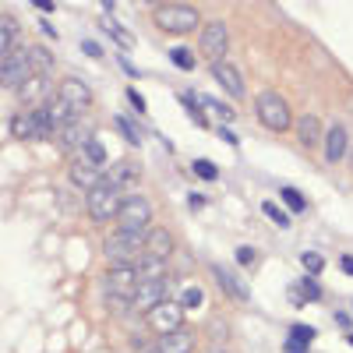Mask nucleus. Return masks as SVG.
Returning <instances> with one entry per match:
<instances>
[{
    "mask_svg": "<svg viewBox=\"0 0 353 353\" xmlns=\"http://www.w3.org/2000/svg\"><path fill=\"white\" fill-rule=\"evenodd\" d=\"M121 198H124V188L103 176V181L85 194V212L92 216V223H113L117 209H121Z\"/></svg>",
    "mask_w": 353,
    "mask_h": 353,
    "instance_id": "obj_1",
    "label": "nucleus"
},
{
    "mask_svg": "<svg viewBox=\"0 0 353 353\" xmlns=\"http://www.w3.org/2000/svg\"><path fill=\"white\" fill-rule=\"evenodd\" d=\"M152 201L145 194H124L121 209H117V230H131V233H149L152 230Z\"/></svg>",
    "mask_w": 353,
    "mask_h": 353,
    "instance_id": "obj_2",
    "label": "nucleus"
},
{
    "mask_svg": "<svg viewBox=\"0 0 353 353\" xmlns=\"http://www.w3.org/2000/svg\"><path fill=\"white\" fill-rule=\"evenodd\" d=\"M254 113H258V121H261L265 128H269V131H276V134H283V131H290V128H293L290 103H286L279 92H272V88L258 92V99H254Z\"/></svg>",
    "mask_w": 353,
    "mask_h": 353,
    "instance_id": "obj_3",
    "label": "nucleus"
},
{
    "mask_svg": "<svg viewBox=\"0 0 353 353\" xmlns=\"http://www.w3.org/2000/svg\"><path fill=\"white\" fill-rule=\"evenodd\" d=\"M152 21H156V28H163V32L188 36V32H194V28L201 25V14L191 4H159L152 11Z\"/></svg>",
    "mask_w": 353,
    "mask_h": 353,
    "instance_id": "obj_4",
    "label": "nucleus"
},
{
    "mask_svg": "<svg viewBox=\"0 0 353 353\" xmlns=\"http://www.w3.org/2000/svg\"><path fill=\"white\" fill-rule=\"evenodd\" d=\"M103 254L110 258V265H134L145 254V233L113 230L106 237V244H103Z\"/></svg>",
    "mask_w": 353,
    "mask_h": 353,
    "instance_id": "obj_5",
    "label": "nucleus"
},
{
    "mask_svg": "<svg viewBox=\"0 0 353 353\" xmlns=\"http://www.w3.org/2000/svg\"><path fill=\"white\" fill-rule=\"evenodd\" d=\"M11 134L21 138V141H53L57 128H53L50 113L43 106V110H21L14 121H11Z\"/></svg>",
    "mask_w": 353,
    "mask_h": 353,
    "instance_id": "obj_6",
    "label": "nucleus"
},
{
    "mask_svg": "<svg viewBox=\"0 0 353 353\" xmlns=\"http://www.w3.org/2000/svg\"><path fill=\"white\" fill-rule=\"evenodd\" d=\"M103 286H106L110 304H131L134 290H138V276L131 265H110V272L103 276Z\"/></svg>",
    "mask_w": 353,
    "mask_h": 353,
    "instance_id": "obj_7",
    "label": "nucleus"
},
{
    "mask_svg": "<svg viewBox=\"0 0 353 353\" xmlns=\"http://www.w3.org/2000/svg\"><path fill=\"white\" fill-rule=\"evenodd\" d=\"M32 74L36 71H32V53H28V46H14L4 61H0V85L4 88H18Z\"/></svg>",
    "mask_w": 353,
    "mask_h": 353,
    "instance_id": "obj_8",
    "label": "nucleus"
},
{
    "mask_svg": "<svg viewBox=\"0 0 353 353\" xmlns=\"http://www.w3.org/2000/svg\"><path fill=\"white\" fill-rule=\"evenodd\" d=\"M53 99H57V103H64V106H68V113L74 117V121H81L85 110L92 106V88H88L85 81H78V78H64Z\"/></svg>",
    "mask_w": 353,
    "mask_h": 353,
    "instance_id": "obj_9",
    "label": "nucleus"
},
{
    "mask_svg": "<svg viewBox=\"0 0 353 353\" xmlns=\"http://www.w3.org/2000/svg\"><path fill=\"white\" fill-rule=\"evenodd\" d=\"M198 46H201V57L209 64L226 61V50H230V28H226V21H209V25H205Z\"/></svg>",
    "mask_w": 353,
    "mask_h": 353,
    "instance_id": "obj_10",
    "label": "nucleus"
},
{
    "mask_svg": "<svg viewBox=\"0 0 353 353\" xmlns=\"http://www.w3.org/2000/svg\"><path fill=\"white\" fill-rule=\"evenodd\" d=\"M14 96H18V103L28 106V110H43V106H50V99H53V81H50V74H32L25 85L14 88Z\"/></svg>",
    "mask_w": 353,
    "mask_h": 353,
    "instance_id": "obj_11",
    "label": "nucleus"
},
{
    "mask_svg": "<svg viewBox=\"0 0 353 353\" xmlns=\"http://www.w3.org/2000/svg\"><path fill=\"white\" fill-rule=\"evenodd\" d=\"M145 321H149V329L156 336H166L173 329H184V307L176 301H163L159 307H152L149 314H145Z\"/></svg>",
    "mask_w": 353,
    "mask_h": 353,
    "instance_id": "obj_12",
    "label": "nucleus"
},
{
    "mask_svg": "<svg viewBox=\"0 0 353 353\" xmlns=\"http://www.w3.org/2000/svg\"><path fill=\"white\" fill-rule=\"evenodd\" d=\"M209 68H212V78L219 81V88H223L230 99H244V96H248V85H244V74L237 71V64L216 61V64H209Z\"/></svg>",
    "mask_w": 353,
    "mask_h": 353,
    "instance_id": "obj_13",
    "label": "nucleus"
},
{
    "mask_svg": "<svg viewBox=\"0 0 353 353\" xmlns=\"http://www.w3.org/2000/svg\"><path fill=\"white\" fill-rule=\"evenodd\" d=\"M103 173H106V170L92 166L85 156H74V159L68 163V181H71L78 191H85V194H88V191H92V188L103 181Z\"/></svg>",
    "mask_w": 353,
    "mask_h": 353,
    "instance_id": "obj_14",
    "label": "nucleus"
},
{
    "mask_svg": "<svg viewBox=\"0 0 353 353\" xmlns=\"http://www.w3.org/2000/svg\"><path fill=\"white\" fill-rule=\"evenodd\" d=\"M163 301H166V279H159V283H138L134 297H131V307H134L138 314H149V311L159 307Z\"/></svg>",
    "mask_w": 353,
    "mask_h": 353,
    "instance_id": "obj_15",
    "label": "nucleus"
},
{
    "mask_svg": "<svg viewBox=\"0 0 353 353\" xmlns=\"http://www.w3.org/2000/svg\"><path fill=\"white\" fill-rule=\"evenodd\" d=\"M92 138V131L85 128V121H74V124H68V128H57V134H53V141H57V149L61 152H74V149H85V141Z\"/></svg>",
    "mask_w": 353,
    "mask_h": 353,
    "instance_id": "obj_16",
    "label": "nucleus"
},
{
    "mask_svg": "<svg viewBox=\"0 0 353 353\" xmlns=\"http://www.w3.org/2000/svg\"><path fill=\"white\" fill-rule=\"evenodd\" d=\"M145 254L159 258V261H166L173 254V237H170L166 226H152L149 233H145Z\"/></svg>",
    "mask_w": 353,
    "mask_h": 353,
    "instance_id": "obj_17",
    "label": "nucleus"
},
{
    "mask_svg": "<svg viewBox=\"0 0 353 353\" xmlns=\"http://www.w3.org/2000/svg\"><path fill=\"white\" fill-rule=\"evenodd\" d=\"M163 353H194V332L184 325V329H173V332H166V336H159V343H156Z\"/></svg>",
    "mask_w": 353,
    "mask_h": 353,
    "instance_id": "obj_18",
    "label": "nucleus"
},
{
    "mask_svg": "<svg viewBox=\"0 0 353 353\" xmlns=\"http://www.w3.org/2000/svg\"><path fill=\"white\" fill-rule=\"evenodd\" d=\"M212 276H216L219 290H226L233 301H241V304H248V301H251V290H248V286H244L237 276H233V272H226L223 265H212Z\"/></svg>",
    "mask_w": 353,
    "mask_h": 353,
    "instance_id": "obj_19",
    "label": "nucleus"
},
{
    "mask_svg": "<svg viewBox=\"0 0 353 353\" xmlns=\"http://www.w3.org/2000/svg\"><path fill=\"white\" fill-rule=\"evenodd\" d=\"M321 141H325V159L336 166L343 156H346V145H350V134H346V128L343 124H332L329 128V134L325 138H321Z\"/></svg>",
    "mask_w": 353,
    "mask_h": 353,
    "instance_id": "obj_20",
    "label": "nucleus"
},
{
    "mask_svg": "<svg viewBox=\"0 0 353 353\" xmlns=\"http://www.w3.org/2000/svg\"><path fill=\"white\" fill-rule=\"evenodd\" d=\"M134 276H138V283H159V279H166V261H159V258H149V254H141L134 265Z\"/></svg>",
    "mask_w": 353,
    "mask_h": 353,
    "instance_id": "obj_21",
    "label": "nucleus"
},
{
    "mask_svg": "<svg viewBox=\"0 0 353 353\" xmlns=\"http://www.w3.org/2000/svg\"><path fill=\"white\" fill-rule=\"evenodd\" d=\"M297 138H301V145L304 149H314V145L321 141V124H318V117L314 113H304V117H297Z\"/></svg>",
    "mask_w": 353,
    "mask_h": 353,
    "instance_id": "obj_22",
    "label": "nucleus"
},
{
    "mask_svg": "<svg viewBox=\"0 0 353 353\" xmlns=\"http://www.w3.org/2000/svg\"><path fill=\"white\" fill-rule=\"evenodd\" d=\"M103 176H106V181H113V184H121V188H124V184H131L134 176H138V166H134L131 159H117L113 166L106 163V173H103Z\"/></svg>",
    "mask_w": 353,
    "mask_h": 353,
    "instance_id": "obj_23",
    "label": "nucleus"
},
{
    "mask_svg": "<svg viewBox=\"0 0 353 353\" xmlns=\"http://www.w3.org/2000/svg\"><path fill=\"white\" fill-rule=\"evenodd\" d=\"M14 36H18V25H14V18H8V14H0V61L14 50Z\"/></svg>",
    "mask_w": 353,
    "mask_h": 353,
    "instance_id": "obj_24",
    "label": "nucleus"
},
{
    "mask_svg": "<svg viewBox=\"0 0 353 353\" xmlns=\"http://www.w3.org/2000/svg\"><path fill=\"white\" fill-rule=\"evenodd\" d=\"M170 61L181 68V71H194V68H198V57H194L188 46H173V50H170Z\"/></svg>",
    "mask_w": 353,
    "mask_h": 353,
    "instance_id": "obj_25",
    "label": "nucleus"
},
{
    "mask_svg": "<svg viewBox=\"0 0 353 353\" xmlns=\"http://www.w3.org/2000/svg\"><path fill=\"white\" fill-rule=\"evenodd\" d=\"M28 53H32V71H36V74H50L53 57L46 53V46H28Z\"/></svg>",
    "mask_w": 353,
    "mask_h": 353,
    "instance_id": "obj_26",
    "label": "nucleus"
},
{
    "mask_svg": "<svg viewBox=\"0 0 353 353\" xmlns=\"http://www.w3.org/2000/svg\"><path fill=\"white\" fill-rule=\"evenodd\" d=\"M103 32H106V36H110V39H113L117 46H121V50H131V46H134L131 32H124V28L117 25V21H106V25H103Z\"/></svg>",
    "mask_w": 353,
    "mask_h": 353,
    "instance_id": "obj_27",
    "label": "nucleus"
},
{
    "mask_svg": "<svg viewBox=\"0 0 353 353\" xmlns=\"http://www.w3.org/2000/svg\"><path fill=\"white\" fill-rule=\"evenodd\" d=\"M81 152H85V159H88V163H92V166H99V170H106V149H103V145H99L96 138H88Z\"/></svg>",
    "mask_w": 353,
    "mask_h": 353,
    "instance_id": "obj_28",
    "label": "nucleus"
},
{
    "mask_svg": "<svg viewBox=\"0 0 353 353\" xmlns=\"http://www.w3.org/2000/svg\"><path fill=\"white\" fill-rule=\"evenodd\" d=\"M201 301H205V293H201V286H184V293H181V304L184 311H194V307H201Z\"/></svg>",
    "mask_w": 353,
    "mask_h": 353,
    "instance_id": "obj_29",
    "label": "nucleus"
},
{
    "mask_svg": "<svg viewBox=\"0 0 353 353\" xmlns=\"http://www.w3.org/2000/svg\"><path fill=\"white\" fill-rule=\"evenodd\" d=\"M117 128L124 131V138L131 141V145H141L145 141V134H141V128L134 124V121H128V117H117Z\"/></svg>",
    "mask_w": 353,
    "mask_h": 353,
    "instance_id": "obj_30",
    "label": "nucleus"
},
{
    "mask_svg": "<svg viewBox=\"0 0 353 353\" xmlns=\"http://www.w3.org/2000/svg\"><path fill=\"white\" fill-rule=\"evenodd\" d=\"M314 336H318L314 325H290V339H293V343H301V346H311Z\"/></svg>",
    "mask_w": 353,
    "mask_h": 353,
    "instance_id": "obj_31",
    "label": "nucleus"
},
{
    "mask_svg": "<svg viewBox=\"0 0 353 353\" xmlns=\"http://www.w3.org/2000/svg\"><path fill=\"white\" fill-rule=\"evenodd\" d=\"M279 194H283V201L290 205L293 212H304V209H307V198H304V194H301L297 188H283Z\"/></svg>",
    "mask_w": 353,
    "mask_h": 353,
    "instance_id": "obj_32",
    "label": "nucleus"
},
{
    "mask_svg": "<svg viewBox=\"0 0 353 353\" xmlns=\"http://www.w3.org/2000/svg\"><path fill=\"white\" fill-rule=\"evenodd\" d=\"M261 212H265V216H269V219H272L276 226H283V230L290 226V216H286V212L279 209V205H276V201H261Z\"/></svg>",
    "mask_w": 353,
    "mask_h": 353,
    "instance_id": "obj_33",
    "label": "nucleus"
},
{
    "mask_svg": "<svg viewBox=\"0 0 353 353\" xmlns=\"http://www.w3.org/2000/svg\"><path fill=\"white\" fill-rule=\"evenodd\" d=\"M198 103H201V106H209V110H216L223 121H233V117H237V110H230L226 103H219V99H212V96H198Z\"/></svg>",
    "mask_w": 353,
    "mask_h": 353,
    "instance_id": "obj_34",
    "label": "nucleus"
},
{
    "mask_svg": "<svg viewBox=\"0 0 353 353\" xmlns=\"http://www.w3.org/2000/svg\"><path fill=\"white\" fill-rule=\"evenodd\" d=\"M184 106H188V117H191V121H194L198 128H209V117H205V113L198 110V99H194L191 92L184 96Z\"/></svg>",
    "mask_w": 353,
    "mask_h": 353,
    "instance_id": "obj_35",
    "label": "nucleus"
},
{
    "mask_svg": "<svg viewBox=\"0 0 353 353\" xmlns=\"http://www.w3.org/2000/svg\"><path fill=\"white\" fill-rule=\"evenodd\" d=\"M191 170L201 176V181H216V176H219L216 163H209V159H194V163H191Z\"/></svg>",
    "mask_w": 353,
    "mask_h": 353,
    "instance_id": "obj_36",
    "label": "nucleus"
},
{
    "mask_svg": "<svg viewBox=\"0 0 353 353\" xmlns=\"http://www.w3.org/2000/svg\"><path fill=\"white\" fill-rule=\"evenodd\" d=\"M301 265H304V269H307L311 276H318L321 269H325V258L314 254V251H304V254H301Z\"/></svg>",
    "mask_w": 353,
    "mask_h": 353,
    "instance_id": "obj_37",
    "label": "nucleus"
},
{
    "mask_svg": "<svg viewBox=\"0 0 353 353\" xmlns=\"http://www.w3.org/2000/svg\"><path fill=\"white\" fill-rule=\"evenodd\" d=\"M237 261L244 265V269H258V254H254V248H237Z\"/></svg>",
    "mask_w": 353,
    "mask_h": 353,
    "instance_id": "obj_38",
    "label": "nucleus"
},
{
    "mask_svg": "<svg viewBox=\"0 0 353 353\" xmlns=\"http://www.w3.org/2000/svg\"><path fill=\"white\" fill-rule=\"evenodd\" d=\"M304 297H311V301H318V297H321V286H318L311 276L304 279Z\"/></svg>",
    "mask_w": 353,
    "mask_h": 353,
    "instance_id": "obj_39",
    "label": "nucleus"
},
{
    "mask_svg": "<svg viewBox=\"0 0 353 353\" xmlns=\"http://www.w3.org/2000/svg\"><path fill=\"white\" fill-rule=\"evenodd\" d=\"M128 99H131V106H134L138 113H145V99H141V92H138V88H128Z\"/></svg>",
    "mask_w": 353,
    "mask_h": 353,
    "instance_id": "obj_40",
    "label": "nucleus"
},
{
    "mask_svg": "<svg viewBox=\"0 0 353 353\" xmlns=\"http://www.w3.org/2000/svg\"><path fill=\"white\" fill-rule=\"evenodd\" d=\"M81 50H85L88 57H92V61H99V57H103V53H99V46H96L92 39H88V43H81Z\"/></svg>",
    "mask_w": 353,
    "mask_h": 353,
    "instance_id": "obj_41",
    "label": "nucleus"
},
{
    "mask_svg": "<svg viewBox=\"0 0 353 353\" xmlns=\"http://www.w3.org/2000/svg\"><path fill=\"white\" fill-rule=\"evenodd\" d=\"M286 353H307V346H301V343H293V339H286V346H283Z\"/></svg>",
    "mask_w": 353,
    "mask_h": 353,
    "instance_id": "obj_42",
    "label": "nucleus"
},
{
    "mask_svg": "<svg viewBox=\"0 0 353 353\" xmlns=\"http://www.w3.org/2000/svg\"><path fill=\"white\" fill-rule=\"evenodd\" d=\"M219 138H226L230 145H241V138H237V134H233V131H226V128H219Z\"/></svg>",
    "mask_w": 353,
    "mask_h": 353,
    "instance_id": "obj_43",
    "label": "nucleus"
},
{
    "mask_svg": "<svg viewBox=\"0 0 353 353\" xmlns=\"http://www.w3.org/2000/svg\"><path fill=\"white\" fill-rule=\"evenodd\" d=\"M188 205H191V209H201L205 198H201V194H191V198H188Z\"/></svg>",
    "mask_w": 353,
    "mask_h": 353,
    "instance_id": "obj_44",
    "label": "nucleus"
},
{
    "mask_svg": "<svg viewBox=\"0 0 353 353\" xmlns=\"http://www.w3.org/2000/svg\"><path fill=\"white\" fill-rule=\"evenodd\" d=\"M339 265H343V272H350V276H353V258H350V254H346V258H339Z\"/></svg>",
    "mask_w": 353,
    "mask_h": 353,
    "instance_id": "obj_45",
    "label": "nucleus"
},
{
    "mask_svg": "<svg viewBox=\"0 0 353 353\" xmlns=\"http://www.w3.org/2000/svg\"><path fill=\"white\" fill-rule=\"evenodd\" d=\"M141 353H163V350H159V346H145Z\"/></svg>",
    "mask_w": 353,
    "mask_h": 353,
    "instance_id": "obj_46",
    "label": "nucleus"
},
{
    "mask_svg": "<svg viewBox=\"0 0 353 353\" xmlns=\"http://www.w3.org/2000/svg\"><path fill=\"white\" fill-rule=\"evenodd\" d=\"M205 353H226V350H219V346H212V350H205Z\"/></svg>",
    "mask_w": 353,
    "mask_h": 353,
    "instance_id": "obj_47",
    "label": "nucleus"
},
{
    "mask_svg": "<svg viewBox=\"0 0 353 353\" xmlns=\"http://www.w3.org/2000/svg\"><path fill=\"white\" fill-rule=\"evenodd\" d=\"M350 346H353V332H350Z\"/></svg>",
    "mask_w": 353,
    "mask_h": 353,
    "instance_id": "obj_48",
    "label": "nucleus"
},
{
    "mask_svg": "<svg viewBox=\"0 0 353 353\" xmlns=\"http://www.w3.org/2000/svg\"><path fill=\"white\" fill-rule=\"evenodd\" d=\"M350 166H353V152H350Z\"/></svg>",
    "mask_w": 353,
    "mask_h": 353,
    "instance_id": "obj_49",
    "label": "nucleus"
}]
</instances>
